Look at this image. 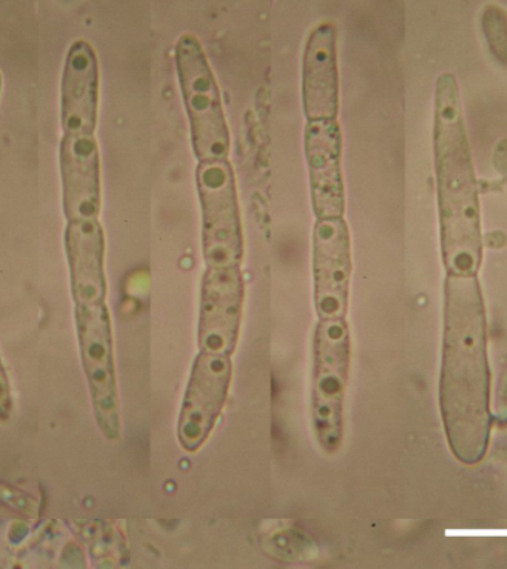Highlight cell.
I'll return each mask as SVG.
<instances>
[{"label": "cell", "instance_id": "1", "mask_svg": "<svg viewBox=\"0 0 507 569\" xmlns=\"http://www.w3.org/2000/svg\"><path fill=\"white\" fill-rule=\"evenodd\" d=\"M488 363L485 310L475 276L445 282V337L440 409L454 456L467 465L488 447Z\"/></svg>", "mask_w": 507, "mask_h": 569}, {"label": "cell", "instance_id": "2", "mask_svg": "<svg viewBox=\"0 0 507 569\" xmlns=\"http://www.w3.org/2000/svg\"><path fill=\"white\" fill-rule=\"evenodd\" d=\"M435 167L445 269L448 276H475L483 260L478 189L453 74L436 83Z\"/></svg>", "mask_w": 507, "mask_h": 569}, {"label": "cell", "instance_id": "3", "mask_svg": "<svg viewBox=\"0 0 507 569\" xmlns=\"http://www.w3.org/2000/svg\"><path fill=\"white\" fill-rule=\"evenodd\" d=\"M349 369L350 332L346 319L319 320L314 336L311 426L316 442L328 456H336L342 445Z\"/></svg>", "mask_w": 507, "mask_h": 569}, {"label": "cell", "instance_id": "4", "mask_svg": "<svg viewBox=\"0 0 507 569\" xmlns=\"http://www.w3.org/2000/svg\"><path fill=\"white\" fill-rule=\"evenodd\" d=\"M176 64L196 158L199 162L227 160L230 132L222 110L220 88L196 36L182 34L178 39Z\"/></svg>", "mask_w": 507, "mask_h": 569}, {"label": "cell", "instance_id": "5", "mask_svg": "<svg viewBox=\"0 0 507 569\" xmlns=\"http://www.w3.org/2000/svg\"><path fill=\"white\" fill-rule=\"evenodd\" d=\"M196 184L202 207V251L208 269L240 267L243 231L233 167L229 160L199 162Z\"/></svg>", "mask_w": 507, "mask_h": 569}, {"label": "cell", "instance_id": "6", "mask_svg": "<svg viewBox=\"0 0 507 569\" xmlns=\"http://www.w3.org/2000/svg\"><path fill=\"white\" fill-rule=\"evenodd\" d=\"M74 316L93 417L106 439L118 440L122 426L109 309L106 305L76 307Z\"/></svg>", "mask_w": 507, "mask_h": 569}, {"label": "cell", "instance_id": "7", "mask_svg": "<svg viewBox=\"0 0 507 569\" xmlns=\"http://www.w3.org/2000/svg\"><path fill=\"white\" fill-rule=\"evenodd\" d=\"M231 382V360L227 356H196L178 416L177 438L187 452L207 442L225 408Z\"/></svg>", "mask_w": 507, "mask_h": 569}, {"label": "cell", "instance_id": "8", "mask_svg": "<svg viewBox=\"0 0 507 569\" xmlns=\"http://www.w3.org/2000/svg\"><path fill=\"white\" fill-rule=\"evenodd\" d=\"M351 279L350 231L342 218L316 221L314 292L319 320L346 319Z\"/></svg>", "mask_w": 507, "mask_h": 569}, {"label": "cell", "instance_id": "9", "mask_svg": "<svg viewBox=\"0 0 507 569\" xmlns=\"http://www.w3.org/2000/svg\"><path fill=\"white\" fill-rule=\"evenodd\" d=\"M245 284L240 267L207 269L200 289L199 349L230 358L242 323Z\"/></svg>", "mask_w": 507, "mask_h": 569}, {"label": "cell", "instance_id": "10", "mask_svg": "<svg viewBox=\"0 0 507 569\" xmlns=\"http://www.w3.org/2000/svg\"><path fill=\"white\" fill-rule=\"evenodd\" d=\"M305 149L309 167L311 208L316 218H342L346 199L341 172L340 123L337 120H307Z\"/></svg>", "mask_w": 507, "mask_h": 569}, {"label": "cell", "instance_id": "11", "mask_svg": "<svg viewBox=\"0 0 507 569\" xmlns=\"http://www.w3.org/2000/svg\"><path fill=\"white\" fill-rule=\"evenodd\" d=\"M60 164L62 208L67 222L98 220L101 209V164L96 137H62Z\"/></svg>", "mask_w": 507, "mask_h": 569}, {"label": "cell", "instance_id": "12", "mask_svg": "<svg viewBox=\"0 0 507 569\" xmlns=\"http://www.w3.org/2000/svg\"><path fill=\"white\" fill-rule=\"evenodd\" d=\"M302 107L307 120H337L340 110L337 31L320 22L307 38L302 56Z\"/></svg>", "mask_w": 507, "mask_h": 569}, {"label": "cell", "instance_id": "13", "mask_svg": "<svg viewBox=\"0 0 507 569\" xmlns=\"http://www.w3.org/2000/svg\"><path fill=\"white\" fill-rule=\"evenodd\" d=\"M100 70L87 40H76L67 52L61 82V123L64 136H93L97 128Z\"/></svg>", "mask_w": 507, "mask_h": 569}, {"label": "cell", "instance_id": "14", "mask_svg": "<svg viewBox=\"0 0 507 569\" xmlns=\"http://www.w3.org/2000/svg\"><path fill=\"white\" fill-rule=\"evenodd\" d=\"M64 242L76 307L106 305V238L100 221L67 222Z\"/></svg>", "mask_w": 507, "mask_h": 569}, {"label": "cell", "instance_id": "15", "mask_svg": "<svg viewBox=\"0 0 507 569\" xmlns=\"http://www.w3.org/2000/svg\"><path fill=\"white\" fill-rule=\"evenodd\" d=\"M262 549L285 563L307 562L318 556V547L300 529H276L262 540Z\"/></svg>", "mask_w": 507, "mask_h": 569}, {"label": "cell", "instance_id": "16", "mask_svg": "<svg viewBox=\"0 0 507 569\" xmlns=\"http://www.w3.org/2000/svg\"><path fill=\"white\" fill-rule=\"evenodd\" d=\"M483 29L493 56L503 64H507V16L496 4L484 9Z\"/></svg>", "mask_w": 507, "mask_h": 569}, {"label": "cell", "instance_id": "17", "mask_svg": "<svg viewBox=\"0 0 507 569\" xmlns=\"http://www.w3.org/2000/svg\"><path fill=\"white\" fill-rule=\"evenodd\" d=\"M11 412H12L11 386H9V380H8L7 371H4L2 359H0V420L7 421L9 416H11Z\"/></svg>", "mask_w": 507, "mask_h": 569}, {"label": "cell", "instance_id": "18", "mask_svg": "<svg viewBox=\"0 0 507 569\" xmlns=\"http://www.w3.org/2000/svg\"><path fill=\"white\" fill-rule=\"evenodd\" d=\"M493 162L498 172L503 173V176H507V140H503L500 144L496 147Z\"/></svg>", "mask_w": 507, "mask_h": 569}, {"label": "cell", "instance_id": "19", "mask_svg": "<svg viewBox=\"0 0 507 569\" xmlns=\"http://www.w3.org/2000/svg\"><path fill=\"white\" fill-rule=\"evenodd\" d=\"M0 89H2V74H0Z\"/></svg>", "mask_w": 507, "mask_h": 569}]
</instances>
